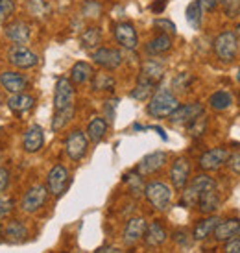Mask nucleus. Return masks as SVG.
<instances>
[{
    "mask_svg": "<svg viewBox=\"0 0 240 253\" xmlns=\"http://www.w3.org/2000/svg\"><path fill=\"white\" fill-rule=\"evenodd\" d=\"M177 106H179V100L174 94V91L168 87H159L152 94V98L148 100L146 113L152 119H168L170 115L177 109Z\"/></svg>",
    "mask_w": 240,
    "mask_h": 253,
    "instance_id": "1",
    "label": "nucleus"
},
{
    "mask_svg": "<svg viewBox=\"0 0 240 253\" xmlns=\"http://www.w3.org/2000/svg\"><path fill=\"white\" fill-rule=\"evenodd\" d=\"M214 187H216V181L212 177L207 176V174H200V176L192 177L191 181H189V185L181 192V205L187 207V209L198 207L200 196L203 194L205 190L214 189Z\"/></svg>",
    "mask_w": 240,
    "mask_h": 253,
    "instance_id": "2",
    "label": "nucleus"
},
{
    "mask_svg": "<svg viewBox=\"0 0 240 253\" xmlns=\"http://www.w3.org/2000/svg\"><path fill=\"white\" fill-rule=\"evenodd\" d=\"M239 37L231 30H226V32L218 34V37L212 42L214 56L218 57V61H222V63H233L237 56H239Z\"/></svg>",
    "mask_w": 240,
    "mask_h": 253,
    "instance_id": "3",
    "label": "nucleus"
},
{
    "mask_svg": "<svg viewBox=\"0 0 240 253\" xmlns=\"http://www.w3.org/2000/svg\"><path fill=\"white\" fill-rule=\"evenodd\" d=\"M144 198L156 211H166L172 204V189L162 181H150L144 187Z\"/></svg>",
    "mask_w": 240,
    "mask_h": 253,
    "instance_id": "4",
    "label": "nucleus"
},
{
    "mask_svg": "<svg viewBox=\"0 0 240 253\" xmlns=\"http://www.w3.org/2000/svg\"><path fill=\"white\" fill-rule=\"evenodd\" d=\"M74 98H76V92H74V84L71 82V78H57L56 89H54V113L76 109Z\"/></svg>",
    "mask_w": 240,
    "mask_h": 253,
    "instance_id": "5",
    "label": "nucleus"
},
{
    "mask_svg": "<svg viewBox=\"0 0 240 253\" xmlns=\"http://www.w3.org/2000/svg\"><path fill=\"white\" fill-rule=\"evenodd\" d=\"M7 61L11 67L19 69V71H28L39 63V56L26 44H15L13 42L7 48Z\"/></svg>",
    "mask_w": 240,
    "mask_h": 253,
    "instance_id": "6",
    "label": "nucleus"
},
{
    "mask_svg": "<svg viewBox=\"0 0 240 253\" xmlns=\"http://www.w3.org/2000/svg\"><path fill=\"white\" fill-rule=\"evenodd\" d=\"M89 152V139L81 129H72L65 139V154L71 161H81Z\"/></svg>",
    "mask_w": 240,
    "mask_h": 253,
    "instance_id": "7",
    "label": "nucleus"
},
{
    "mask_svg": "<svg viewBox=\"0 0 240 253\" xmlns=\"http://www.w3.org/2000/svg\"><path fill=\"white\" fill-rule=\"evenodd\" d=\"M69 176H71L69 169L63 167V165H56V167L50 169L48 176H46V189H48L52 196H63V192L69 187V179H71Z\"/></svg>",
    "mask_w": 240,
    "mask_h": 253,
    "instance_id": "8",
    "label": "nucleus"
},
{
    "mask_svg": "<svg viewBox=\"0 0 240 253\" xmlns=\"http://www.w3.org/2000/svg\"><path fill=\"white\" fill-rule=\"evenodd\" d=\"M46 198H48L46 185H32V187L24 192V196H22L21 209L24 212H30V214H32V212H37L42 205L46 204Z\"/></svg>",
    "mask_w": 240,
    "mask_h": 253,
    "instance_id": "9",
    "label": "nucleus"
},
{
    "mask_svg": "<svg viewBox=\"0 0 240 253\" xmlns=\"http://www.w3.org/2000/svg\"><path fill=\"white\" fill-rule=\"evenodd\" d=\"M94 65H98L100 69L104 71H117L122 61H124V56L122 52L117 48H107V46H100L91 54Z\"/></svg>",
    "mask_w": 240,
    "mask_h": 253,
    "instance_id": "10",
    "label": "nucleus"
},
{
    "mask_svg": "<svg viewBox=\"0 0 240 253\" xmlns=\"http://www.w3.org/2000/svg\"><path fill=\"white\" fill-rule=\"evenodd\" d=\"M227 157H229L227 148H211V150H207V152L200 155L198 165L203 172H216V170H220L222 167L227 165Z\"/></svg>",
    "mask_w": 240,
    "mask_h": 253,
    "instance_id": "11",
    "label": "nucleus"
},
{
    "mask_svg": "<svg viewBox=\"0 0 240 253\" xmlns=\"http://www.w3.org/2000/svg\"><path fill=\"white\" fill-rule=\"evenodd\" d=\"M191 161L187 157H177L170 167V183L176 190H183L191 179Z\"/></svg>",
    "mask_w": 240,
    "mask_h": 253,
    "instance_id": "12",
    "label": "nucleus"
},
{
    "mask_svg": "<svg viewBox=\"0 0 240 253\" xmlns=\"http://www.w3.org/2000/svg\"><path fill=\"white\" fill-rule=\"evenodd\" d=\"M166 161H168L166 152H152V154L144 155L141 161H139L135 172H137V174H141L142 177L154 176V174H157L161 169H164Z\"/></svg>",
    "mask_w": 240,
    "mask_h": 253,
    "instance_id": "13",
    "label": "nucleus"
},
{
    "mask_svg": "<svg viewBox=\"0 0 240 253\" xmlns=\"http://www.w3.org/2000/svg\"><path fill=\"white\" fill-rule=\"evenodd\" d=\"M113 36L117 39L122 48L126 50H135L139 46V36H137V30L131 22L120 21L113 26Z\"/></svg>",
    "mask_w": 240,
    "mask_h": 253,
    "instance_id": "14",
    "label": "nucleus"
},
{
    "mask_svg": "<svg viewBox=\"0 0 240 253\" xmlns=\"http://www.w3.org/2000/svg\"><path fill=\"white\" fill-rule=\"evenodd\" d=\"M201 115H205L203 104L191 102V104H181V106H177L176 111L168 117V120L172 124H189V122H192V120L201 117Z\"/></svg>",
    "mask_w": 240,
    "mask_h": 253,
    "instance_id": "15",
    "label": "nucleus"
},
{
    "mask_svg": "<svg viewBox=\"0 0 240 253\" xmlns=\"http://www.w3.org/2000/svg\"><path fill=\"white\" fill-rule=\"evenodd\" d=\"M146 227H148V222L142 216H135L129 218L124 225V231H122V240L126 246H133L139 240L144 239V233H146Z\"/></svg>",
    "mask_w": 240,
    "mask_h": 253,
    "instance_id": "16",
    "label": "nucleus"
},
{
    "mask_svg": "<svg viewBox=\"0 0 240 253\" xmlns=\"http://www.w3.org/2000/svg\"><path fill=\"white\" fill-rule=\"evenodd\" d=\"M0 85L9 94H17L28 89V78L17 71H4L0 74Z\"/></svg>",
    "mask_w": 240,
    "mask_h": 253,
    "instance_id": "17",
    "label": "nucleus"
},
{
    "mask_svg": "<svg viewBox=\"0 0 240 253\" xmlns=\"http://www.w3.org/2000/svg\"><path fill=\"white\" fill-rule=\"evenodd\" d=\"M4 36L15 44H26L30 41V36H32V28L26 21L17 19V21L7 22L6 28H4Z\"/></svg>",
    "mask_w": 240,
    "mask_h": 253,
    "instance_id": "18",
    "label": "nucleus"
},
{
    "mask_svg": "<svg viewBox=\"0 0 240 253\" xmlns=\"http://www.w3.org/2000/svg\"><path fill=\"white\" fill-rule=\"evenodd\" d=\"M42 146H44V131H42V127L39 124L30 126L26 129L24 137H22V148H24V152L36 154Z\"/></svg>",
    "mask_w": 240,
    "mask_h": 253,
    "instance_id": "19",
    "label": "nucleus"
},
{
    "mask_svg": "<svg viewBox=\"0 0 240 253\" xmlns=\"http://www.w3.org/2000/svg\"><path fill=\"white\" fill-rule=\"evenodd\" d=\"M239 231H240V220L229 218V220H220L218 225L212 231V237H214L216 242H227L229 239L237 237Z\"/></svg>",
    "mask_w": 240,
    "mask_h": 253,
    "instance_id": "20",
    "label": "nucleus"
},
{
    "mask_svg": "<svg viewBox=\"0 0 240 253\" xmlns=\"http://www.w3.org/2000/svg\"><path fill=\"white\" fill-rule=\"evenodd\" d=\"M6 104L13 113H17V115H24V113H28L34 109V106H36V98L30 96V94H26V92H17V94H9V96H7Z\"/></svg>",
    "mask_w": 240,
    "mask_h": 253,
    "instance_id": "21",
    "label": "nucleus"
},
{
    "mask_svg": "<svg viewBox=\"0 0 240 253\" xmlns=\"http://www.w3.org/2000/svg\"><path fill=\"white\" fill-rule=\"evenodd\" d=\"M107 127H109V122H107L104 117H94V119L87 124V131H85V135H87V139H89L91 142L98 144L100 141L106 139Z\"/></svg>",
    "mask_w": 240,
    "mask_h": 253,
    "instance_id": "22",
    "label": "nucleus"
},
{
    "mask_svg": "<svg viewBox=\"0 0 240 253\" xmlns=\"http://www.w3.org/2000/svg\"><path fill=\"white\" fill-rule=\"evenodd\" d=\"M218 207H220V192H218V187L205 190L203 194L200 196V200H198V209L201 212H203V214H214V212L218 211Z\"/></svg>",
    "mask_w": 240,
    "mask_h": 253,
    "instance_id": "23",
    "label": "nucleus"
},
{
    "mask_svg": "<svg viewBox=\"0 0 240 253\" xmlns=\"http://www.w3.org/2000/svg\"><path fill=\"white\" fill-rule=\"evenodd\" d=\"M166 239H168V233H166V229H164L159 222L148 224L146 233H144V242H146V246H150V248L162 246V244L166 242Z\"/></svg>",
    "mask_w": 240,
    "mask_h": 253,
    "instance_id": "24",
    "label": "nucleus"
},
{
    "mask_svg": "<svg viewBox=\"0 0 240 253\" xmlns=\"http://www.w3.org/2000/svg\"><path fill=\"white\" fill-rule=\"evenodd\" d=\"M94 76V69L91 63L87 61H78V63L72 65L71 69V82L74 85H85L89 84Z\"/></svg>",
    "mask_w": 240,
    "mask_h": 253,
    "instance_id": "25",
    "label": "nucleus"
},
{
    "mask_svg": "<svg viewBox=\"0 0 240 253\" xmlns=\"http://www.w3.org/2000/svg\"><path fill=\"white\" fill-rule=\"evenodd\" d=\"M4 237L11 244H21V242H24V240L28 239V227L22 224L21 220H11L4 227Z\"/></svg>",
    "mask_w": 240,
    "mask_h": 253,
    "instance_id": "26",
    "label": "nucleus"
},
{
    "mask_svg": "<svg viewBox=\"0 0 240 253\" xmlns=\"http://www.w3.org/2000/svg\"><path fill=\"white\" fill-rule=\"evenodd\" d=\"M172 44H174L172 36H168V34H159V36H156L154 39L148 41V44H146V54H150V56H162V54L170 52Z\"/></svg>",
    "mask_w": 240,
    "mask_h": 253,
    "instance_id": "27",
    "label": "nucleus"
},
{
    "mask_svg": "<svg viewBox=\"0 0 240 253\" xmlns=\"http://www.w3.org/2000/svg\"><path fill=\"white\" fill-rule=\"evenodd\" d=\"M80 42H81V48L91 50L94 52L96 48H100L102 44V30L98 26H89L83 30V34L80 36Z\"/></svg>",
    "mask_w": 240,
    "mask_h": 253,
    "instance_id": "28",
    "label": "nucleus"
},
{
    "mask_svg": "<svg viewBox=\"0 0 240 253\" xmlns=\"http://www.w3.org/2000/svg\"><path fill=\"white\" fill-rule=\"evenodd\" d=\"M91 87L94 92H113L117 87V80L109 72H94V76L91 80Z\"/></svg>",
    "mask_w": 240,
    "mask_h": 253,
    "instance_id": "29",
    "label": "nucleus"
},
{
    "mask_svg": "<svg viewBox=\"0 0 240 253\" xmlns=\"http://www.w3.org/2000/svg\"><path fill=\"white\" fill-rule=\"evenodd\" d=\"M218 222L220 218L216 214H207V218L200 220L198 224H196V227H194V233H192L194 240H205L209 235H212V231L218 225Z\"/></svg>",
    "mask_w": 240,
    "mask_h": 253,
    "instance_id": "30",
    "label": "nucleus"
},
{
    "mask_svg": "<svg viewBox=\"0 0 240 253\" xmlns=\"http://www.w3.org/2000/svg\"><path fill=\"white\" fill-rule=\"evenodd\" d=\"M156 85L154 82H150V80H146V78H139V82H137V85H135L133 89H131V92H129V96L133 100H139V102H146V100L152 98V94L156 92Z\"/></svg>",
    "mask_w": 240,
    "mask_h": 253,
    "instance_id": "31",
    "label": "nucleus"
},
{
    "mask_svg": "<svg viewBox=\"0 0 240 253\" xmlns=\"http://www.w3.org/2000/svg\"><path fill=\"white\" fill-rule=\"evenodd\" d=\"M141 76L150 80V82H154V84H159L162 76H164V65L159 63L157 59H148V61L142 63Z\"/></svg>",
    "mask_w": 240,
    "mask_h": 253,
    "instance_id": "32",
    "label": "nucleus"
},
{
    "mask_svg": "<svg viewBox=\"0 0 240 253\" xmlns=\"http://www.w3.org/2000/svg\"><path fill=\"white\" fill-rule=\"evenodd\" d=\"M26 9L37 21H44L52 13V6H50L48 0H28L26 2Z\"/></svg>",
    "mask_w": 240,
    "mask_h": 253,
    "instance_id": "33",
    "label": "nucleus"
},
{
    "mask_svg": "<svg viewBox=\"0 0 240 253\" xmlns=\"http://www.w3.org/2000/svg\"><path fill=\"white\" fill-rule=\"evenodd\" d=\"M233 106V96L227 91H214L209 96V107L214 111H226Z\"/></svg>",
    "mask_w": 240,
    "mask_h": 253,
    "instance_id": "34",
    "label": "nucleus"
},
{
    "mask_svg": "<svg viewBox=\"0 0 240 253\" xmlns=\"http://www.w3.org/2000/svg\"><path fill=\"white\" fill-rule=\"evenodd\" d=\"M185 15H187V22H189L194 30H198L200 22H201V17H203V7L200 4V0H192L191 4L187 6Z\"/></svg>",
    "mask_w": 240,
    "mask_h": 253,
    "instance_id": "35",
    "label": "nucleus"
},
{
    "mask_svg": "<svg viewBox=\"0 0 240 253\" xmlns=\"http://www.w3.org/2000/svg\"><path fill=\"white\" fill-rule=\"evenodd\" d=\"M124 183H127V187H129V192L133 194L135 198H141L144 196V181H142V176L141 174H137V172H129L124 176Z\"/></svg>",
    "mask_w": 240,
    "mask_h": 253,
    "instance_id": "36",
    "label": "nucleus"
},
{
    "mask_svg": "<svg viewBox=\"0 0 240 253\" xmlns=\"http://www.w3.org/2000/svg\"><path fill=\"white\" fill-rule=\"evenodd\" d=\"M207 126H209V119L205 115H201V117H198V119H194L192 122L187 124V133L191 135V137H194V139H200V137L205 135Z\"/></svg>",
    "mask_w": 240,
    "mask_h": 253,
    "instance_id": "37",
    "label": "nucleus"
},
{
    "mask_svg": "<svg viewBox=\"0 0 240 253\" xmlns=\"http://www.w3.org/2000/svg\"><path fill=\"white\" fill-rule=\"evenodd\" d=\"M74 113L76 109H69V111L54 113V119H52V131H61L72 119H74Z\"/></svg>",
    "mask_w": 240,
    "mask_h": 253,
    "instance_id": "38",
    "label": "nucleus"
},
{
    "mask_svg": "<svg viewBox=\"0 0 240 253\" xmlns=\"http://www.w3.org/2000/svg\"><path fill=\"white\" fill-rule=\"evenodd\" d=\"M192 82H194L192 74H189V72H179V74H176L174 80H172V89L176 92H185L191 87Z\"/></svg>",
    "mask_w": 240,
    "mask_h": 253,
    "instance_id": "39",
    "label": "nucleus"
},
{
    "mask_svg": "<svg viewBox=\"0 0 240 253\" xmlns=\"http://www.w3.org/2000/svg\"><path fill=\"white\" fill-rule=\"evenodd\" d=\"M81 13L87 19H98L102 15V4L96 0H87L83 6H81Z\"/></svg>",
    "mask_w": 240,
    "mask_h": 253,
    "instance_id": "40",
    "label": "nucleus"
},
{
    "mask_svg": "<svg viewBox=\"0 0 240 253\" xmlns=\"http://www.w3.org/2000/svg\"><path fill=\"white\" fill-rule=\"evenodd\" d=\"M220 6L227 19H235L240 15V0H220Z\"/></svg>",
    "mask_w": 240,
    "mask_h": 253,
    "instance_id": "41",
    "label": "nucleus"
},
{
    "mask_svg": "<svg viewBox=\"0 0 240 253\" xmlns=\"http://www.w3.org/2000/svg\"><path fill=\"white\" fill-rule=\"evenodd\" d=\"M15 11V0H0V22H6Z\"/></svg>",
    "mask_w": 240,
    "mask_h": 253,
    "instance_id": "42",
    "label": "nucleus"
},
{
    "mask_svg": "<svg viewBox=\"0 0 240 253\" xmlns=\"http://www.w3.org/2000/svg\"><path fill=\"white\" fill-rule=\"evenodd\" d=\"M154 26L159 28L161 34H168V36H174V34H176V24L172 21H168V19H156V21H154Z\"/></svg>",
    "mask_w": 240,
    "mask_h": 253,
    "instance_id": "43",
    "label": "nucleus"
},
{
    "mask_svg": "<svg viewBox=\"0 0 240 253\" xmlns=\"http://www.w3.org/2000/svg\"><path fill=\"white\" fill-rule=\"evenodd\" d=\"M13 211V200L7 196H0V222L6 220Z\"/></svg>",
    "mask_w": 240,
    "mask_h": 253,
    "instance_id": "44",
    "label": "nucleus"
},
{
    "mask_svg": "<svg viewBox=\"0 0 240 253\" xmlns=\"http://www.w3.org/2000/svg\"><path fill=\"white\" fill-rule=\"evenodd\" d=\"M227 169L231 170L233 174L240 176V152L229 154V157H227Z\"/></svg>",
    "mask_w": 240,
    "mask_h": 253,
    "instance_id": "45",
    "label": "nucleus"
},
{
    "mask_svg": "<svg viewBox=\"0 0 240 253\" xmlns=\"http://www.w3.org/2000/svg\"><path fill=\"white\" fill-rule=\"evenodd\" d=\"M172 239H174V242H176L177 246H181V248L192 246V240L189 239V235H187L185 231H176L174 235H172Z\"/></svg>",
    "mask_w": 240,
    "mask_h": 253,
    "instance_id": "46",
    "label": "nucleus"
},
{
    "mask_svg": "<svg viewBox=\"0 0 240 253\" xmlns=\"http://www.w3.org/2000/svg\"><path fill=\"white\" fill-rule=\"evenodd\" d=\"M224 253H240V237H233L226 242Z\"/></svg>",
    "mask_w": 240,
    "mask_h": 253,
    "instance_id": "47",
    "label": "nucleus"
},
{
    "mask_svg": "<svg viewBox=\"0 0 240 253\" xmlns=\"http://www.w3.org/2000/svg\"><path fill=\"white\" fill-rule=\"evenodd\" d=\"M9 185V170L6 167H0V194L7 189Z\"/></svg>",
    "mask_w": 240,
    "mask_h": 253,
    "instance_id": "48",
    "label": "nucleus"
},
{
    "mask_svg": "<svg viewBox=\"0 0 240 253\" xmlns=\"http://www.w3.org/2000/svg\"><path fill=\"white\" fill-rule=\"evenodd\" d=\"M117 104L119 100H107L106 102V113H107V120L113 122L115 120V109H117Z\"/></svg>",
    "mask_w": 240,
    "mask_h": 253,
    "instance_id": "49",
    "label": "nucleus"
},
{
    "mask_svg": "<svg viewBox=\"0 0 240 253\" xmlns=\"http://www.w3.org/2000/svg\"><path fill=\"white\" fill-rule=\"evenodd\" d=\"M164 7H166V0H156V2L150 6V9H152L156 15H159V13L164 11Z\"/></svg>",
    "mask_w": 240,
    "mask_h": 253,
    "instance_id": "50",
    "label": "nucleus"
},
{
    "mask_svg": "<svg viewBox=\"0 0 240 253\" xmlns=\"http://www.w3.org/2000/svg\"><path fill=\"white\" fill-rule=\"evenodd\" d=\"M200 4L203 7V11H214L218 6V0H200Z\"/></svg>",
    "mask_w": 240,
    "mask_h": 253,
    "instance_id": "51",
    "label": "nucleus"
},
{
    "mask_svg": "<svg viewBox=\"0 0 240 253\" xmlns=\"http://www.w3.org/2000/svg\"><path fill=\"white\" fill-rule=\"evenodd\" d=\"M98 252L100 253H122L119 248H113V246H104V248H100Z\"/></svg>",
    "mask_w": 240,
    "mask_h": 253,
    "instance_id": "52",
    "label": "nucleus"
},
{
    "mask_svg": "<svg viewBox=\"0 0 240 253\" xmlns=\"http://www.w3.org/2000/svg\"><path fill=\"white\" fill-rule=\"evenodd\" d=\"M235 34H237V37H240V22L237 24V28H235Z\"/></svg>",
    "mask_w": 240,
    "mask_h": 253,
    "instance_id": "53",
    "label": "nucleus"
},
{
    "mask_svg": "<svg viewBox=\"0 0 240 253\" xmlns=\"http://www.w3.org/2000/svg\"><path fill=\"white\" fill-rule=\"evenodd\" d=\"M0 104H4V94H2V91H0Z\"/></svg>",
    "mask_w": 240,
    "mask_h": 253,
    "instance_id": "54",
    "label": "nucleus"
},
{
    "mask_svg": "<svg viewBox=\"0 0 240 253\" xmlns=\"http://www.w3.org/2000/svg\"><path fill=\"white\" fill-rule=\"evenodd\" d=\"M2 235H4V225L0 224V237H2Z\"/></svg>",
    "mask_w": 240,
    "mask_h": 253,
    "instance_id": "55",
    "label": "nucleus"
},
{
    "mask_svg": "<svg viewBox=\"0 0 240 253\" xmlns=\"http://www.w3.org/2000/svg\"><path fill=\"white\" fill-rule=\"evenodd\" d=\"M237 82L240 84V69H239V72H237Z\"/></svg>",
    "mask_w": 240,
    "mask_h": 253,
    "instance_id": "56",
    "label": "nucleus"
},
{
    "mask_svg": "<svg viewBox=\"0 0 240 253\" xmlns=\"http://www.w3.org/2000/svg\"><path fill=\"white\" fill-rule=\"evenodd\" d=\"M239 104H240V94H239Z\"/></svg>",
    "mask_w": 240,
    "mask_h": 253,
    "instance_id": "57",
    "label": "nucleus"
},
{
    "mask_svg": "<svg viewBox=\"0 0 240 253\" xmlns=\"http://www.w3.org/2000/svg\"><path fill=\"white\" fill-rule=\"evenodd\" d=\"M237 237H240V231H239V235H237Z\"/></svg>",
    "mask_w": 240,
    "mask_h": 253,
    "instance_id": "58",
    "label": "nucleus"
},
{
    "mask_svg": "<svg viewBox=\"0 0 240 253\" xmlns=\"http://www.w3.org/2000/svg\"><path fill=\"white\" fill-rule=\"evenodd\" d=\"M0 131H2V126H0Z\"/></svg>",
    "mask_w": 240,
    "mask_h": 253,
    "instance_id": "59",
    "label": "nucleus"
},
{
    "mask_svg": "<svg viewBox=\"0 0 240 253\" xmlns=\"http://www.w3.org/2000/svg\"><path fill=\"white\" fill-rule=\"evenodd\" d=\"M218 4H220V0H218Z\"/></svg>",
    "mask_w": 240,
    "mask_h": 253,
    "instance_id": "60",
    "label": "nucleus"
},
{
    "mask_svg": "<svg viewBox=\"0 0 240 253\" xmlns=\"http://www.w3.org/2000/svg\"><path fill=\"white\" fill-rule=\"evenodd\" d=\"M96 253H100V252H96Z\"/></svg>",
    "mask_w": 240,
    "mask_h": 253,
    "instance_id": "61",
    "label": "nucleus"
}]
</instances>
